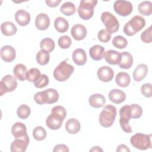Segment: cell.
<instances>
[{
    "mask_svg": "<svg viewBox=\"0 0 152 152\" xmlns=\"http://www.w3.org/2000/svg\"><path fill=\"white\" fill-rule=\"evenodd\" d=\"M29 141L28 135L23 138H15L11 144V151L12 152H24L29 144Z\"/></svg>",
    "mask_w": 152,
    "mask_h": 152,
    "instance_id": "30bf717a",
    "label": "cell"
},
{
    "mask_svg": "<svg viewBox=\"0 0 152 152\" xmlns=\"http://www.w3.org/2000/svg\"><path fill=\"white\" fill-rule=\"evenodd\" d=\"M141 92L146 97H151L152 96V86L150 83H145L141 86Z\"/></svg>",
    "mask_w": 152,
    "mask_h": 152,
    "instance_id": "ee69618b",
    "label": "cell"
},
{
    "mask_svg": "<svg viewBox=\"0 0 152 152\" xmlns=\"http://www.w3.org/2000/svg\"><path fill=\"white\" fill-rule=\"evenodd\" d=\"M58 45L62 49H68L70 47L72 40L69 36L64 35L61 36L58 39Z\"/></svg>",
    "mask_w": 152,
    "mask_h": 152,
    "instance_id": "f35d334b",
    "label": "cell"
},
{
    "mask_svg": "<svg viewBox=\"0 0 152 152\" xmlns=\"http://www.w3.org/2000/svg\"><path fill=\"white\" fill-rule=\"evenodd\" d=\"M50 25V18L48 14L40 13L38 14L35 19V26L40 30H46Z\"/></svg>",
    "mask_w": 152,
    "mask_h": 152,
    "instance_id": "9a60e30c",
    "label": "cell"
},
{
    "mask_svg": "<svg viewBox=\"0 0 152 152\" xmlns=\"http://www.w3.org/2000/svg\"><path fill=\"white\" fill-rule=\"evenodd\" d=\"M64 120L60 115L55 113H51L46 118V126L52 130L58 129L61 127Z\"/></svg>",
    "mask_w": 152,
    "mask_h": 152,
    "instance_id": "8fae6325",
    "label": "cell"
},
{
    "mask_svg": "<svg viewBox=\"0 0 152 152\" xmlns=\"http://www.w3.org/2000/svg\"><path fill=\"white\" fill-rule=\"evenodd\" d=\"M76 8L74 3L71 2H66L64 3L61 8L60 11L64 15L66 16H70L73 15L75 12Z\"/></svg>",
    "mask_w": 152,
    "mask_h": 152,
    "instance_id": "1f68e13d",
    "label": "cell"
},
{
    "mask_svg": "<svg viewBox=\"0 0 152 152\" xmlns=\"http://www.w3.org/2000/svg\"><path fill=\"white\" fill-rule=\"evenodd\" d=\"M145 25V19L140 15H135L124 26L123 31L128 36L135 35L140 31Z\"/></svg>",
    "mask_w": 152,
    "mask_h": 152,
    "instance_id": "7a4b0ae2",
    "label": "cell"
},
{
    "mask_svg": "<svg viewBox=\"0 0 152 152\" xmlns=\"http://www.w3.org/2000/svg\"><path fill=\"white\" fill-rule=\"evenodd\" d=\"M129 106L131 110V118L134 119L140 118L142 114V107L138 104H131Z\"/></svg>",
    "mask_w": 152,
    "mask_h": 152,
    "instance_id": "ab89813d",
    "label": "cell"
},
{
    "mask_svg": "<svg viewBox=\"0 0 152 152\" xmlns=\"http://www.w3.org/2000/svg\"><path fill=\"white\" fill-rule=\"evenodd\" d=\"M1 30L2 33L6 36H11L14 35L17 28L14 24L10 21H5L1 25Z\"/></svg>",
    "mask_w": 152,
    "mask_h": 152,
    "instance_id": "484cf974",
    "label": "cell"
},
{
    "mask_svg": "<svg viewBox=\"0 0 152 152\" xmlns=\"http://www.w3.org/2000/svg\"><path fill=\"white\" fill-rule=\"evenodd\" d=\"M115 81L116 84L121 87H126L129 86L131 82L129 75L125 72H120L117 74Z\"/></svg>",
    "mask_w": 152,
    "mask_h": 152,
    "instance_id": "83f0119b",
    "label": "cell"
},
{
    "mask_svg": "<svg viewBox=\"0 0 152 152\" xmlns=\"http://www.w3.org/2000/svg\"><path fill=\"white\" fill-rule=\"evenodd\" d=\"M151 33H152V27L150 26L148 28L145 29L141 34V40L145 43H150L152 42L151 38Z\"/></svg>",
    "mask_w": 152,
    "mask_h": 152,
    "instance_id": "b9f144b4",
    "label": "cell"
},
{
    "mask_svg": "<svg viewBox=\"0 0 152 152\" xmlns=\"http://www.w3.org/2000/svg\"><path fill=\"white\" fill-rule=\"evenodd\" d=\"M88 102L91 107L100 108L104 106L106 102V99L101 94H93L90 96Z\"/></svg>",
    "mask_w": 152,
    "mask_h": 152,
    "instance_id": "cb8c5ba5",
    "label": "cell"
},
{
    "mask_svg": "<svg viewBox=\"0 0 152 152\" xmlns=\"http://www.w3.org/2000/svg\"><path fill=\"white\" fill-rule=\"evenodd\" d=\"M101 20L104 24L106 30L110 34L116 32L119 27V23L116 17L112 13L105 11L101 15Z\"/></svg>",
    "mask_w": 152,
    "mask_h": 152,
    "instance_id": "8992f818",
    "label": "cell"
},
{
    "mask_svg": "<svg viewBox=\"0 0 152 152\" xmlns=\"http://www.w3.org/2000/svg\"><path fill=\"white\" fill-rule=\"evenodd\" d=\"M27 72V69L26 66L22 64H17L13 69V73L14 76L16 78L21 81H24L26 80Z\"/></svg>",
    "mask_w": 152,
    "mask_h": 152,
    "instance_id": "4316f807",
    "label": "cell"
},
{
    "mask_svg": "<svg viewBox=\"0 0 152 152\" xmlns=\"http://www.w3.org/2000/svg\"><path fill=\"white\" fill-rule=\"evenodd\" d=\"M33 138L37 141H42L46 137V131L41 126H36L33 131Z\"/></svg>",
    "mask_w": 152,
    "mask_h": 152,
    "instance_id": "8d00e7d4",
    "label": "cell"
},
{
    "mask_svg": "<svg viewBox=\"0 0 152 152\" xmlns=\"http://www.w3.org/2000/svg\"><path fill=\"white\" fill-rule=\"evenodd\" d=\"M113 46L118 49H124L128 45V41L126 38L122 36H116L112 40Z\"/></svg>",
    "mask_w": 152,
    "mask_h": 152,
    "instance_id": "836d02e7",
    "label": "cell"
},
{
    "mask_svg": "<svg viewBox=\"0 0 152 152\" xmlns=\"http://www.w3.org/2000/svg\"><path fill=\"white\" fill-rule=\"evenodd\" d=\"M15 19L20 26H26L29 24L31 17L27 11L24 10H19L15 12Z\"/></svg>",
    "mask_w": 152,
    "mask_h": 152,
    "instance_id": "d6986e66",
    "label": "cell"
},
{
    "mask_svg": "<svg viewBox=\"0 0 152 152\" xmlns=\"http://www.w3.org/2000/svg\"><path fill=\"white\" fill-rule=\"evenodd\" d=\"M115 11L119 15L126 17L129 15L132 11L133 7L129 1L124 0L116 1L113 4Z\"/></svg>",
    "mask_w": 152,
    "mask_h": 152,
    "instance_id": "9c48e42d",
    "label": "cell"
},
{
    "mask_svg": "<svg viewBox=\"0 0 152 152\" xmlns=\"http://www.w3.org/2000/svg\"><path fill=\"white\" fill-rule=\"evenodd\" d=\"M41 74L39 69L36 68H32L27 71L26 74V79L29 82L34 83L40 77Z\"/></svg>",
    "mask_w": 152,
    "mask_h": 152,
    "instance_id": "d590c367",
    "label": "cell"
},
{
    "mask_svg": "<svg viewBox=\"0 0 152 152\" xmlns=\"http://www.w3.org/2000/svg\"><path fill=\"white\" fill-rule=\"evenodd\" d=\"M80 128L81 124L80 122L75 118L68 119L65 124V129L71 134H75L78 133L80 131Z\"/></svg>",
    "mask_w": 152,
    "mask_h": 152,
    "instance_id": "d4e9b609",
    "label": "cell"
},
{
    "mask_svg": "<svg viewBox=\"0 0 152 152\" xmlns=\"http://www.w3.org/2000/svg\"><path fill=\"white\" fill-rule=\"evenodd\" d=\"M55 44L53 40L49 37L43 39L40 43V47L41 50H45L48 52H52L55 49Z\"/></svg>",
    "mask_w": 152,
    "mask_h": 152,
    "instance_id": "4dcf8cb0",
    "label": "cell"
},
{
    "mask_svg": "<svg viewBox=\"0 0 152 152\" xmlns=\"http://www.w3.org/2000/svg\"><path fill=\"white\" fill-rule=\"evenodd\" d=\"M48 96V104L56 103L59 99V93L54 88H48L45 90Z\"/></svg>",
    "mask_w": 152,
    "mask_h": 152,
    "instance_id": "74e56055",
    "label": "cell"
},
{
    "mask_svg": "<svg viewBox=\"0 0 152 152\" xmlns=\"http://www.w3.org/2000/svg\"><path fill=\"white\" fill-rule=\"evenodd\" d=\"M69 150L68 147L65 144H58L55 146L53 151L57 152V151H69Z\"/></svg>",
    "mask_w": 152,
    "mask_h": 152,
    "instance_id": "bcb514c9",
    "label": "cell"
},
{
    "mask_svg": "<svg viewBox=\"0 0 152 152\" xmlns=\"http://www.w3.org/2000/svg\"><path fill=\"white\" fill-rule=\"evenodd\" d=\"M31 113V110L28 106L26 104L20 105L17 110V114L19 118L22 119H27Z\"/></svg>",
    "mask_w": 152,
    "mask_h": 152,
    "instance_id": "e575fe53",
    "label": "cell"
},
{
    "mask_svg": "<svg viewBox=\"0 0 152 152\" xmlns=\"http://www.w3.org/2000/svg\"><path fill=\"white\" fill-rule=\"evenodd\" d=\"M54 27L55 29L59 33L66 32L69 27V23L68 21L62 17L56 18L54 21Z\"/></svg>",
    "mask_w": 152,
    "mask_h": 152,
    "instance_id": "f1b7e54d",
    "label": "cell"
},
{
    "mask_svg": "<svg viewBox=\"0 0 152 152\" xmlns=\"http://www.w3.org/2000/svg\"><path fill=\"white\" fill-rule=\"evenodd\" d=\"M51 113H55L60 115L64 119H65L66 115V110L62 106H56L51 110Z\"/></svg>",
    "mask_w": 152,
    "mask_h": 152,
    "instance_id": "f6af8a7d",
    "label": "cell"
},
{
    "mask_svg": "<svg viewBox=\"0 0 152 152\" xmlns=\"http://www.w3.org/2000/svg\"><path fill=\"white\" fill-rule=\"evenodd\" d=\"M148 67L145 64H140L137 66L133 72V78L136 81L142 80L148 73Z\"/></svg>",
    "mask_w": 152,
    "mask_h": 152,
    "instance_id": "ffe728a7",
    "label": "cell"
},
{
    "mask_svg": "<svg viewBox=\"0 0 152 152\" xmlns=\"http://www.w3.org/2000/svg\"><path fill=\"white\" fill-rule=\"evenodd\" d=\"M138 12L145 16H148L152 12V3L150 1H144L141 2L138 7Z\"/></svg>",
    "mask_w": 152,
    "mask_h": 152,
    "instance_id": "f546056e",
    "label": "cell"
},
{
    "mask_svg": "<svg viewBox=\"0 0 152 152\" xmlns=\"http://www.w3.org/2000/svg\"><path fill=\"white\" fill-rule=\"evenodd\" d=\"M131 118V110L129 105H125L119 110V124L122 129L126 132H132L131 126L129 124Z\"/></svg>",
    "mask_w": 152,
    "mask_h": 152,
    "instance_id": "52a82bcc",
    "label": "cell"
},
{
    "mask_svg": "<svg viewBox=\"0 0 152 152\" xmlns=\"http://www.w3.org/2000/svg\"><path fill=\"white\" fill-rule=\"evenodd\" d=\"M90 151H103V150L99 146H94L90 150Z\"/></svg>",
    "mask_w": 152,
    "mask_h": 152,
    "instance_id": "681fc988",
    "label": "cell"
},
{
    "mask_svg": "<svg viewBox=\"0 0 152 152\" xmlns=\"http://www.w3.org/2000/svg\"><path fill=\"white\" fill-rule=\"evenodd\" d=\"M17 87V81L15 77L12 75H5L1 81L0 96H3L8 92L13 91Z\"/></svg>",
    "mask_w": 152,
    "mask_h": 152,
    "instance_id": "ba28073f",
    "label": "cell"
},
{
    "mask_svg": "<svg viewBox=\"0 0 152 152\" xmlns=\"http://www.w3.org/2000/svg\"><path fill=\"white\" fill-rule=\"evenodd\" d=\"M151 134L137 133L131 137L130 142L134 148L140 150H145L151 147Z\"/></svg>",
    "mask_w": 152,
    "mask_h": 152,
    "instance_id": "277c9868",
    "label": "cell"
},
{
    "mask_svg": "<svg viewBox=\"0 0 152 152\" xmlns=\"http://www.w3.org/2000/svg\"><path fill=\"white\" fill-rule=\"evenodd\" d=\"M74 68L66 62V60L61 62L53 71V77L58 81L62 82L68 80L74 72Z\"/></svg>",
    "mask_w": 152,
    "mask_h": 152,
    "instance_id": "3957f363",
    "label": "cell"
},
{
    "mask_svg": "<svg viewBox=\"0 0 152 152\" xmlns=\"http://www.w3.org/2000/svg\"><path fill=\"white\" fill-rule=\"evenodd\" d=\"M103 58L110 65H118L121 60V53L114 50H108L105 52Z\"/></svg>",
    "mask_w": 152,
    "mask_h": 152,
    "instance_id": "2e32d148",
    "label": "cell"
},
{
    "mask_svg": "<svg viewBox=\"0 0 152 152\" xmlns=\"http://www.w3.org/2000/svg\"><path fill=\"white\" fill-rule=\"evenodd\" d=\"M104 52V48L99 45H95L89 49L90 56L94 61L102 60Z\"/></svg>",
    "mask_w": 152,
    "mask_h": 152,
    "instance_id": "603a6c76",
    "label": "cell"
},
{
    "mask_svg": "<svg viewBox=\"0 0 152 152\" xmlns=\"http://www.w3.org/2000/svg\"><path fill=\"white\" fill-rule=\"evenodd\" d=\"M121 60L118 64V66L122 69H129L132 66L134 62L132 55L128 52H123L121 53Z\"/></svg>",
    "mask_w": 152,
    "mask_h": 152,
    "instance_id": "7402d4cb",
    "label": "cell"
},
{
    "mask_svg": "<svg viewBox=\"0 0 152 152\" xmlns=\"http://www.w3.org/2000/svg\"><path fill=\"white\" fill-rule=\"evenodd\" d=\"M61 0H46L45 2L47 4L48 6H49V7H52V8H54L56 7L57 6H58V5L61 3Z\"/></svg>",
    "mask_w": 152,
    "mask_h": 152,
    "instance_id": "7dc6e473",
    "label": "cell"
},
{
    "mask_svg": "<svg viewBox=\"0 0 152 152\" xmlns=\"http://www.w3.org/2000/svg\"><path fill=\"white\" fill-rule=\"evenodd\" d=\"M109 100L115 103L120 104L124 102L126 99V94L121 90L119 89H113L109 93Z\"/></svg>",
    "mask_w": 152,
    "mask_h": 152,
    "instance_id": "44dd1931",
    "label": "cell"
},
{
    "mask_svg": "<svg viewBox=\"0 0 152 152\" xmlns=\"http://www.w3.org/2000/svg\"><path fill=\"white\" fill-rule=\"evenodd\" d=\"M72 60L74 63L79 66L84 65L87 62V55L84 49L81 48L76 49L72 54Z\"/></svg>",
    "mask_w": 152,
    "mask_h": 152,
    "instance_id": "ac0fdd59",
    "label": "cell"
},
{
    "mask_svg": "<svg viewBox=\"0 0 152 152\" xmlns=\"http://www.w3.org/2000/svg\"><path fill=\"white\" fill-rule=\"evenodd\" d=\"M116 114V108L114 106L106 105L99 115V122L100 124L104 128L110 127L114 123Z\"/></svg>",
    "mask_w": 152,
    "mask_h": 152,
    "instance_id": "6da1fadb",
    "label": "cell"
},
{
    "mask_svg": "<svg viewBox=\"0 0 152 152\" xmlns=\"http://www.w3.org/2000/svg\"><path fill=\"white\" fill-rule=\"evenodd\" d=\"M97 75L100 81L103 82H109L113 79L114 71L108 66H103L98 69Z\"/></svg>",
    "mask_w": 152,
    "mask_h": 152,
    "instance_id": "7c38bea8",
    "label": "cell"
},
{
    "mask_svg": "<svg viewBox=\"0 0 152 152\" xmlns=\"http://www.w3.org/2000/svg\"><path fill=\"white\" fill-rule=\"evenodd\" d=\"M49 78L46 74H42L37 81L34 83V86L38 88H42L47 86L49 84Z\"/></svg>",
    "mask_w": 152,
    "mask_h": 152,
    "instance_id": "60d3db41",
    "label": "cell"
},
{
    "mask_svg": "<svg viewBox=\"0 0 152 152\" xmlns=\"http://www.w3.org/2000/svg\"><path fill=\"white\" fill-rule=\"evenodd\" d=\"M87 29L86 27L81 24H77L72 26L71 30V34L76 40H81L87 36Z\"/></svg>",
    "mask_w": 152,
    "mask_h": 152,
    "instance_id": "5bb4252c",
    "label": "cell"
},
{
    "mask_svg": "<svg viewBox=\"0 0 152 152\" xmlns=\"http://www.w3.org/2000/svg\"><path fill=\"white\" fill-rule=\"evenodd\" d=\"M117 152H123V151H126V152H129L130 150L129 148L125 144H121L118 146L117 149H116Z\"/></svg>",
    "mask_w": 152,
    "mask_h": 152,
    "instance_id": "c3c4849f",
    "label": "cell"
},
{
    "mask_svg": "<svg viewBox=\"0 0 152 152\" xmlns=\"http://www.w3.org/2000/svg\"><path fill=\"white\" fill-rule=\"evenodd\" d=\"M36 58L37 62L39 65H45L49 61L50 55L49 52L43 50H40L37 53Z\"/></svg>",
    "mask_w": 152,
    "mask_h": 152,
    "instance_id": "d6a6232c",
    "label": "cell"
},
{
    "mask_svg": "<svg viewBox=\"0 0 152 152\" xmlns=\"http://www.w3.org/2000/svg\"><path fill=\"white\" fill-rule=\"evenodd\" d=\"M11 133L15 138H23L28 135L26 125L20 122H16L12 125L11 128Z\"/></svg>",
    "mask_w": 152,
    "mask_h": 152,
    "instance_id": "e0dca14e",
    "label": "cell"
},
{
    "mask_svg": "<svg viewBox=\"0 0 152 152\" xmlns=\"http://www.w3.org/2000/svg\"><path fill=\"white\" fill-rule=\"evenodd\" d=\"M97 37L99 41L103 43H107L111 38V34L109 33L106 30L102 29L98 32Z\"/></svg>",
    "mask_w": 152,
    "mask_h": 152,
    "instance_id": "7bdbcfd3",
    "label": "cell"
},
{
    "mask_svg": "<svg viewBox=\"0 0 152 152\" xmlns=\"http://www.w3.org/2000/svg\"><path fill=\"white\" fill-rule=\"evenodd\" d=\"M0 55L2 59L6 62H11L16 56L15 49L10 45H5L1 49Z\"/></svg>",
    "mask_w": 152,
    "mask_h": 152,
    "instance_id": "4fadbf2b",
    "label": "cell"
},
{
    "mask_svg": "<svg viewBox=\"0 0 152 152\" xmlns=\"http://www.w3.org/2000/svg\"><path fill=\"white\" fill-rule=\"evenodd\" d=\"M97 4L96 0H82L78 8V13L81 18L84 20L90 19L94 14V8Z\"/></svg>",
    "mask_w": 152,
    "mask_h": 152,
    "instance_id": "5b68a950",
    "label": "cell"
}]
</instances>
